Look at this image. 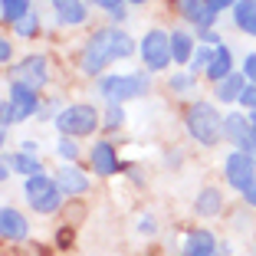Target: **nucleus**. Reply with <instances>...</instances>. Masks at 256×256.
Instances as JSON below:
<instances>
[{
  "label": "nucleus",
  "mask_w": 256,
  "mask_h": 256,
  "mask_svg": "<svg viewBox=\"0 0 256 256\" xmlns=\"http://www.w3.org/2000/svg\"><path fill=\"white\" fill-rule=\"evenodd\" d=\"M135 53V40L128 36L118 26H102L96 30L82 46V56H79V66L86 76H102V69L112 66L115 60H125V56Z\"/></svg>",
  "instance_id": "nucleus-1"
},
{
  "label": "nucleus",
  "mask_w": 256,
  "mask_h": 256,
  "mask_svg": "<svg viewBox=\"0 0 256 256\" xmlns=\"http://www.w3.org/2000/svg\"><path fill=\"white\" fill-rule=\"evenodd\" d=\"M188 132L190 138H194L197 144H204V148H214V144H220V138H224V115L217 112V106L214 102H194V106L188 108Z\"/></svg>",
  "instance_id": "nucleus-2"
},
{
  "label": "nucleus",
  "mask_w": 256,
  "mask_h": 256,
  "mask_svg": "<svg viewBox=\"0 0 256 256\" xmlns=\"http://www.w3.org/2000/svg\"><path fill=\"white\" fill-rule=\"evenodd\" d=\"M148 72H122V76H102L98 79V92L108 106H122L128 98H138L148 92Z\"/></svg>",
  "instance_id": "nucleus-3"
},
{
  "label": "nucleus",
  "mask_w": 256,
  "mask_h": 256,
  "mask_svg": "<svg viewBox=\"0 0 256 256\" xmlns=\"http://www.w3.org/2000/svg\"><path fill=\"white\" fill-rule=\"evenodd\" d=\"M56 128L62 132V138H86L92 135L102 122H98V108L86 106V102H76V106H66L56 112Z\"/></svg>",
  "instance_id": "nucleus-4"
},
{
  "label": "nucleus",
  "mask_w": 256,
  "mask_h": 256,
  "mask_svg": "<svg viewBox=\"0 0 256 256\" xmlns=\"http://www.w3.org/2000/svg\"><path fill=\"white\" fill-rule=\"evenodd\" d=\"M23 194H26V204H30L36 214H53L60 210L62 204V190L60 184H56V178H50V174H36V178H26V184H23Z\"/></svg>",
  "instance_id": "nucleus-5"
},
{
  "label": "nucleus",
  "mask_w": 256,
  "mask_h": 256,
  "mask_svg": "<svg viewBox=\"0 0 256 256\" xmlns=\"http://www.w3.org/2000/svg\"><path fill=\"white\" fill-rule=\"evenodd\" d=\"M138 56H142L148 72H164L171 66V33L164 30H148L138 43Z\"/></svg>",
  "instance_id": "nucleus-6"
},
{
  "label": "nucleus",
  "mask_w": 256,
  "mask_h": 256,
  "mask_svg": "<svg viewBox=\"0 0 256 256\" xmlns=\"http://www.w3.org/2000/svg\"><path fill=\"white\" fill-rule=\"evenodd\" d=\"M224 174H226V184L230 188H236L243 194V190L256 188V164L243 154V151H230L224 161Z\"/></svg>",
  "instance_id": "nucleus-7"
},
{
  "label": "nucleus",
  "mask_w": 256,
  "mask_h": 256,
  "mask_svg": "<svg viewBox=\"0 0 256 256\" xmlns=\"http://www.w3.org/2000/svg\"><path fill=\"white\" fill-rule=\"evenodd\" d=\"M7 106H10V112H14L16 122L33 118V115L43 108V106H40V89H33V86H23V82H10Z\"/></svg>",
  "instance_id": "nucleus-8"
},
{
  "label": "nucleus",
  "mask_w": 256,
  "mask_h": 256,
  "mask_svg": "<svg viewBox=\"0 0 256 256\" xmlns=\"http://www.w3.org/2000/svg\"><path fill=\"white\" fill-rule=\"evenodd\" d=\"M10 82H23V86H33V89H43L50 82V66H46V56H26L20 60V66H14V76Z\"/></svg>",
  "instance_id": "nucleus-9"
},
{
  "label": "nucleus",
  "mask_w": 256,
  "mask_h": 256,
  "mask_svg": "<svg viewBox=\"0 0 256 256\" xmlns=\"http://www.w3.org/2000/svg\"><path fill=\"white\" fill-rule=\"evenodd\" d=\"M89 161H92V171L102 174V178H112L118 171V151H115L112 142H96L89 151Z\"/></svg>",
  "instance_id": "nucleus-10"
},
{
  "label": "nucleus",
  "mask_w": 256,
  "mask_h": 256,
  "mask_svg": "<svg viewBox=\"0 0 256 256\" xmlns=\"http://www.w3.org/2000/svg\"><path fill=\"white\" fill-rule=\"evenodd\" d=\"M178 10H181V16L188 23H194L197 30H207V26L217 23V14H210L207 0H178Z\"/></svg>",
  "instance_id": "nucleus-11"
},
{
  "label": "nucleus",
  "mask_w": 256,
  "mask_h": 256,
  "mask_svg": "<svg viewBox=\"0 0 256 256\" xmlns=\"http://www.w3.org/2000/svg\"><path fill=\"white\" fill-rule=\"evenodd\" d=\"M26 234H30L26 217L14 207H0V236L4 240H26Z\"/></svg>",
  "instance_id": "nucleus-12"
},
{
  "label": "nucleus",
  "mask_w": 256,
  "mask_h": 256,
  "mask_svg": "<svg viewBox=\"0 0 256 256\" xmlns=\"http://www.w3.org/2000/svg\"><path fill=\"white\" fill-rule=\"evenodd\" d=\"M214 253H220V246L210 230H190L181 246V256H214Z\"/></svg>",
  "instance_id": "nucleus-13"
},
{
  "label": "nucleus",
  "mask_w": 256,
  "mask_h": 256,
  "mask_svg": "<svg viewBox=\"0 0 256 256\" xmlns=\"http://www.w3.org/2000/svg\"><path fill=\"white\" fill-rule=\"evenodd\" d=\"M56 184H60V190L66 197H72V194H86L89 190V178H86L82 171L76 164H62L60 171H56Z\"/></svg>",
  "instance_id": "nucleus-14"
},
{
  "label": "nucleus",
  "mask_w": 256,
  "mask_h": 256,
  "mask_svg": "<svg viewBox=\"0 0 256 256\" xmlns=\"http://www.w3.org/2000/svg\"><path fill=\"white\" fill-rule=\"evenodd\" d=\"M53 10H56V20L66 23V26H79L89 16L82 0H53Z\"/></svg>",
  "instance_id": "nucleus-15"
},
{
  "label": "nucleus",
  "mask_w": 256,
  "mask_h": 256,
  "mask_svg": "<svg viewBox=\"0 0 256 256\" xmlns=\"http://www.w3.org/2000/svg\"><path fill=\"white\" fill-rule=\"evenodd\" d=\"M194 36L184 30H171V60L178 66H190V56H194Z\"/></svg>",
  "instance_id": "nucleus-16"
},
{
  "label": "nucleus",
  "mask_w": 256,
  "mask_h": 256,
  "mask_svg": "<svg viewBox=\"0 0 256 256\" xmlns=\"http://www.w3.org/2000/svg\"><path fill=\"white\" fill-rule=\"evenodd\" d=\"M226 76H234V53H230V46L220 43L217 50H214V62H210V69H207V79L224 82Z\"/></svg>",
  "instance_id": "nucleus-17"
},
{
  "label": "nucleus",
  "mask_w": 256,
  "mask_h": 256,
  "mask_svg": "<svg viewBox=\"0 0 256 256\" xmlns=\"http://www.w3.org/2000/svg\"><path fill=\"white\" fill-rule=\"evenodd\" d=\"M246 135H250V115H240V112L224 115V138H226V142L240 148Z\"/></svg>",
  "instance_id": "nucleus-18"
},
{
  "label": "nucleus",
  "mask_w": 256,
  "mask_h": 256,
  "mask_svg": "<svg viewBox=\"0 0 256 256\" xmlns=\"http://www.w3.org/2000/svg\"><path fill=\"white\" fill-rule=\"evenodd\" d=\"M243 89H246V76L243 72H234V76H226L224 82H217V102H224V106H230V102H240Z\"/></svg>",
  "instance_id": "nucleus-19"
},
{
  "label": "nucleus",
  "mask_w": 256,
  "mask_h": 256,
  "mask_svg": "<svg viewBox=\"0 0 256 256\" xmlns=\"http://www.w3.org/2000/svg\"><path fill=\"white\" fill-rule=\"evenodd\" d=\"M234 23H236V30L256 36V0H236V7H234Z\"/></svg>",
  "instance_id": "nucleus-20"
},
{
  "label": "nucleus",
  "mask_w": 256,
  "mask_h": 256,
  "mask_svg": "<svg viewBox=\"0 0 256 256\" xmlns=\"http://www.w3.org/2000/svg\"><path fill=\"white\" fill-rule=\"evenodd\" d=\"M194 210L200 214V217H214V214H220V210H224V194H220L217 188H204L200 194H197Z\"/></svg>",
  "instance_id": "nucleus-21"
},
{
  "label": "nucleus",
  "mask_w": 256,
  "mask_h": 256,
  "mask_svg": "<svg viewBox=\"0 0 256 256\" xmlns=\"http://www.w3.org/2000/svg\"><path fill=\"white\" fill-rule=\"evenodd\" d=\"M10 168H14L16 174H26V178H36V174H43L40 158H36V154H26V151H14V154H10Z\"/></svg>",
  "instance_id": "nucleus-22"
},
{
  "label": "nucleus",
  "mask_w": 256,
  "mask_h": 256,
  "mask_svg": "<svg viewBox=\"0 0 256 256\" xmlns=\"http://www.w3.org/2000/svg\"><path fill=\"white\" fill-rule=\"evenodd\" d=\"M30 14V0H0V16L14 26L16 20H23V16Z\"/></svg>",
  "instance_id": "nucleus-23"
},
{
  "label": "nucleus",
  "mask_w": 256,
  "mask_h": 256,
  "mask_svg": "<svg viewBox=\"0 0 256 256\" xmlns=\"http://www.w3.org/2000/svg\"><path fill=\"white\" fill-rule=\"evenodd\" d=\"M210 62H214V46H197L194 50V56H190V76H197V72H207V69H210Z\"/></svg>",
  "instance_id": "nucleus-24"
},
{
  "label": "nucleus",
  "mask_w": 256,
  "mask_h": 256,
  "mask_svg": "<svg viewBox=\"0 0 256 256\" xmlns=\"http://www.w3.org/2000/svg\"><path fill=\"white\" fill-rule=\"evenodd\" d=\"M14 33H16L20 40H33V36L40 33V14H33V10H30L23 20H16V23H14Z\"/></svg>",
  "instance_id": "nucleus-25"
},
{
  "label": "nucleus",
  "mask_w": 256,
  "mask_h": 256,
  "mask_svg": "<svg viewBox=\"0 0 256 256\" xmlns=\"http://www.w3.org/2000/svg\"><path fill=\"white\" fill-rule=\"evenodd\" d=\"M56 154H60L66 164H72V161L79 158V148H76L72 138H60V142H56Z\"/></svg>",
  "instance_id": "nucleus-26"
},
{
  "label": "nucleus",
  "mask_w": 256,
  "mask_h": 256,
  "mask_svg": "<svg viewBox=\"0 0 256 256\" xmlns=\"http://www.w3.org/2000/svg\"><path fill=\"white\" fill-rule=\"evenodd\" d=\"M194 86H197V79H194L190 72H174V76H171V89H174V92H190Z\"/></svg>",
  "instance_id": "nucleus-27"
},
{
  "label": "nucleus",
  "mask_w": 256,
  "mask_h": 256,
  "mask_svg": "<svg viewBox=\"0 0 256 256\" xmlns=\"http://www.w3.org/2000/svg\"><path fill=\"white\" fill-rule=\"evenodd\" d=\"M125 122V108L122 106H108L106 108V128H118Z\"/></svg>",
  "instance_id": "nucleus-28"
},
{
  "label": "nucleus",
  "mask_w": 256,
  "mask_h": 256,
  "mask_svg": "<svg viewBox=\"0 0 256 256\" xmlns=\"http://www.w3.org/2000/svg\"><path fill=\"white\" fill-rule=\"evenodd\" d=\"M240 106L250 108V112H256V86L246 82V89H243V96H240Z\"/></svg>",
  "instance_id": "nucleus-29"
},
{
  "label": "nucleus",
  "mask_w": 256,
  "mask_h": 256,
  "mask_svg": "<svg viewBox=\"0 0 256 256\" xmlns=\"http://www.w3.org/2000/svg\"><path fill=\"white\" fill-rule=\"evenodd\" d=\"M243 76H246L250 86H256V53H250L246 60H243Z\"/></svg>",
  "instance_id": "nucleus-30"
},
{
  "label": "nucleus",
  "mask_w": 256,
  "mask_h": 256,
  "mask_svg": "<svg viewBox=\"0 0 256 256\" xmlns=\"http://www.w3.org/2000/svg\"><path fill=\"white\" fill-rule=\"evenodd\" d=\"M14 60V46H10L7 36H0V62H10Z\"/></svg>",
  "instance_id": "nucleus-31"
},
{
  "label": "nucleus",
  "mask_w": 256,
  "mask_h": 256,
  "mask_svg": "<svg viewBox=\"0 0 256 256\" xmlns=\"http://www.w3.org/2000/svg\"><path fill=\"white\" fill-rule=\"evenodd\" d=\"M207 7H210V14H220L226 7H236V0H207Z\"/></svg>",
  "instance_id": "nucleus-32"
},
{
  "label": "nucleus",
  "mask_w": 256,
  "mask_h": 256,
  "mask_svg": "<svg viewBox=\"0 0 256 256\" xmlns=\"http://www.w3.org/2000/svg\"><path fill=\"white\" fill-rule=\"evenodd\" d=\"M138 230H142V234H154V230H158V226H154V217H151V214H144V217L138 220Z\"/></svg>",
  "instance_id": "nucleus-33"
},
{
  "label": "nucleus",
  "mask_w": 256,
  "mask_h": 256,
  "mask_svg": "<svg viewBox=\"0 0 256 256\" xmlns=\"http://www.w3.org/2000/svg\"><path fill=\"white\" fill-rule=\"evenodd\" d=\"M10 171H14V168H10V154H0V181H7Z\"/></svg>",
  "instance_id": "nucleus-34"
},
{
  "label": "nucleus",
  "mask_w": 256,
  "mask_h": 256,
  "mask_svg": "<svg viewBox=\"0 0 256 256\" xmlns=\"http://www.w3.org/2000/svg\"><path fill=\"white\" fill-rule=\"evenodd\" d=\"M92 4H96V7H102V10H108V14L122 7V0H92Z\"/></svg>",
  "instance_id": "nucleus-35"
},
{
  "label": "nucleus",
  "mask_w": 256,
  "mask_h": 256,
  "mask_svg": "<svg viewBox=\"0 0 256 256\" xmlns=\"http://www.w3.org/2000/svg\"><path fill=\"white\" fill-rule=\"evenodd\" d=\"M243 204H246V207H256V188L243 190Z\"/></svg>",
  "instance_id": "nucleus-36"
},
{
  "label": "nucleus",
  "mask_w": 256,
  "mask_h": 256,
  "mask_svg": "<svg viewBox=\"0 0 256 256\" xmlns=\"http://www.w3.org/2000/svg\"><path fill=\"white\" fill-rule=\"evenodd\" d=\"M108 16H112V23H122V20H125V7H118V10H112V14H108Z\"/></svg>",
  "instance_id": "nucleus-37"
},
{
  "label": "nucleus",
  "mask_w": 256,
  "mask_h": 256,
  "mask_svg": "<svg viewBox=\"0 0 256 256\" xmlns=\"http://www.w3.org/2000/svg\"><path fill=\"white\" fill-rule=\"evenodd\" d=\"M23 151L26 154H36V142H23Z\"/></svg>",
  "instance_id": "nucleus-38"
},
{
  "label": "nucleus",
  "mask_w": 256,
  "mask_h": 256,
  "mask_svg": "<svg viewBox=\"0 0 256 256\" xmlns=\"http://www.w3.org/2000/svg\"><path fill=\"white\" fill-rule=\"evenodd\" d=\"M4 144H7V128L0 125V151H4Z\"/></svg>",
  "instance_id": "nucleus-39"
},
{
  "label": "nucleus",
  "mask_w": 256,
  "mask_h": 256,
  "mask_svg": "<svg viewBox=\"0 0 256 256\" xmlns=\"http://www.w3.org/2000/svg\"><path fill=\"white\" fill-rule=\"evenodd\" d=\"M250 125H253V128H256V112H250Z\"/></svg>",
  "instance_id": "nucleus-40"
},
{
  "label": "nucleus",
  "mask_w": 256,
  "mask_h": 256,
  "mask_svg": "<svg viewBox=\"0 0 256 256\" xmlns=\"http://www.w3.org/2000/svg\"><path fill=\"white\" fill-rule=\"evenodd\" d=\"M0 125H4V102H0Z\"/></svg>",
  "instance_id": "nucleus-41"
},
{
  "label": "nucleus",
  "mask_w": 256,
  "mask_h": 256,
  "mask_svg": "<svg viewBox=\"0 0 256 256\" xmlns=\"http://www.w3.org/2000/svg\"><path fill=\"white\" fill-rule=\"evenodd\" d=\"M132 4H144V0H132Z\"/></svg>",
  "instance_id": "nucleus-42"
}]
</instances>
